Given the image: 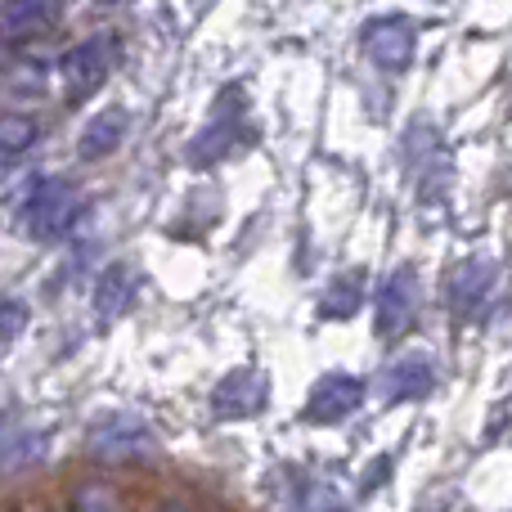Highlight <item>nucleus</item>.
<instances>
[{
	"mask_svg": "<svg viewBox=\"0 0 512 512\" xmlns=\"http://www.w3.org/2000/svg\"><path fill=\"white\" fill-rule=\"evenodd\" d=\"M117 59V41L113 36H90V41L72 45L59 59V81L72 99H90L99 86L108 81V68Z\"/></svg>",
	"mask_w": 512,
	"mask_h": 512,
	"instance_id": "obj_2",
	"label": "nucleus"
},
{
	"mask_svg": "<svg viewBox=\"0 0 512 512\" xmlns=\"http://www.w3.org/2000/svg\"><path fill=\"white\" fill-rule=\"evenodd\" d=\"M27 328V306L18 297H0V346H9Z\"/></svg>",
	"mask_w": 512,
	"mask_h": 512,
	"instance_id": "obj_14",
	"label": "nucleus"
},
{
	"mask_svg": "<svg viewBox=\"0 0 512 512\" xmlns=\"http://www.w3.org/2000/svg\"><path fill=\"white\" fill-rule=\"evenodd\" d=\"M306 512H351L346 499L337 495L333 486H310L306 490Z\"/></svg>",
	"mask_w": 512,
	"mask_h": 512,
	"instance_id": "obj_17",
	"label": "nucleus"
},
{
	"mask_svg": "<svg viewBox=\"0 0 512 512\" xmlns=\"http://www.w3.org/2000/svg\"><path fill=\"white\" fill-rule=\"evenodd\" d=\"M162 512H185V508H162Z\"/></svg>",
	"mask_w": 512,
	"mask_h": 512,
	"instance_id": "obj_20",
	"label": "nucleus"
},
{
	"mask_svg": "<svg viewBox=\"0 0 512 512\" xmlns=\"http://www.w3.org/2000/svg\"><path fill=\"white\" fill-rule=\"evenodd\" d=\"M126 131H131V117H126V108H99V113L86 122V131H81L77 153H81L86 162L108 158V153L122 149Z\"/></svg>",
	"mask_w": 512,
	"mask_h": 512,
	"instance_id": "obj_10",
	"label": "nucleus"
},
{
	"mask_svg": "<svg viewBox=\"0 0 512 512\" xmlns=\"http://www.w3.org/2000/svg\"><path fill=\"white\" fill-rule=\"evenodd\" d=\"M364 50H369V59L378 63V68L400 72L414 59V27H409L405 18H378V23H369V32H364Z\"/></svg>",
	"mask_w": 512,
	"mask_h": 512,
	"instance_id": "obj_6",
	"label": "nucleus"
},
{
	"mask_svg": "<svg viewBox=\"0 0 512 512\" xmlns=\"http://www.w3.org/2000/svg\"><path fill=\"white\" fill-rule=\"evenodd\" d=\"M432 382H436V364H432V355H400V360H391L387 369L378 373V400L382 405H405V400H418V396H427L432 391Z\"/></svg>",
	"mask_w": 512,
	"mask_h": 512,
	"instance_id": "obj_5",
	"label": "nucleus"
},
{
	"mask_svg": "<svg viewBox=\"0 0 512 512\" xmlns=\"http://www.w3.org/2000/svg\"><path fill=\"white\" fill-rule=\"evenodd\" d=\"M265 405V378L252 369H239L212 391V414L216 418H252Z\"/></svg>",
	"mask_w": 512,
	"mask_h": 512,
	"instance_id": "obj_8",
	"label": "nucleus"
},
{
	"mask_svg": "<svg viewBox=\"0 0 512 512\" xmlns=\"http://www.w3.org/2000/svg\"><path fill=\"white\" fill-rule=\"evenodd\" d=\"M72 512H122V504H117V495L108 486H86L72 499Z\"/></svg>",
	"mask_w": 512,
	"mask_h": 512,
	"instance_id": "obj_15",
	"label": "nucleus"
},
{
	"mask_svg": "<svg viewBox=\"0 0 512 512\" xmlns=\"http://www.w3.org/2000/svg\"><path fill=\"white\" fill-rule=\"evenodd\" d=\"M194 5H203V0H194Z\"/></svg>",
	"mask_w": 512,
	"mask_h": 512,
	"instance_id": "obj_21",
	"label": "nucleus"
},
{
	"mask_svg": "<svg viewBox=\"0 0 512 512\" xmlns=\"http://www.w3.org/2000/svg\"><path fill=\"white\" fill-rule=\"evenodd\" d=\"M32 140H36V126L27 122V117H0V144H5L9 153L27 149Z\"/></svg>",
	"mask_w": 512,
	"mask_h": 512,
	"instance_id": "obj_16",
	"label": "nucleus"
},
{
	"mask_svg": "<svg viewBox=\"0 0 512 512\" xmlns=\"http://www.w3.org/2000/svg\"><path fill=\"white\" fill-rule=\"evenodd\" d=\"M364 405V382L355 373H324L306 396V423L333 427Z\"/></svg>",
	"mask_w": 512,
	"mask_h": 512,
	"instance_id": "obj_4",
	"label": "nucleus"
},
{
	"mask_svg": "<svg viewBox=\"0 0 512 512\" xmlns=\"http://www.w3.org/2000/svg\"><path fill=\"white\" fill-rule=\"evenodd\" d=\"M9 162H14V153H9L5 144H0V176H5V171H9Z\"/></svg>",
	"mask_w": 512,
	"mask_h": 512,
	"instance_id": "obj_18",
	"label": "nucleus"
},
{
	"mask_svg": "<svg viewBox=\"0 0 512 512\" xmlns=\"http://www.w3.org/2000/svg\"><path fill=\"white\" fill-rule=\"evenodd\" d=\"M63 14V0H5L0 5V36L5 41H27L45 36Z\"/></svg>",
	"mask_w": 512,
	"mask_h": 512,
	"instance_id": "obj_7",
	"label": "nucleus"
},
{
	"mask_svg": "<svg viewBox=\"0 0 512 512\" xmlns=\"http://www.w3.org/2000/svg\"><path fill=\"white\" fill-rule=\"evenodd\" d=\"M81 216V194L68 180H36L23 198V225L36 243H59Z\"/></svg>",
	"mask_w": 512,
	"mask_h": 512,
	"instance_id": "obj_1",
	"label": "nucleus"
},
{
	"mask_svg": "<svg viewBox=\"0 0 512 512\" xmlns=\"http://www.w3.org/2000/svg\"><path fill=\"white\" fill-rule=\"evenodd\" d=\"M99 5H108V9H117V5H131V0H99Z\"/></svg>",
	"mask_w": 512,
	"mask_h": 512,
	"instance_id": "obj_19",
	"label": "nucleus"
},
{
	"mask_svg": "<svg viewBox=\"0 0 512 512\" xmlns=\"http://www.w3.org/2000/svg\"><path fill=\"white\" fill-rule=\"evenodd\" d=\"M95 450L104 459H135V454H153L158 450V436L140 423V418H113L95 432Z\"/></svg>",
	"mask_w": 512,
	"mask_h": 512,
	"instance_id": "obj_9",
	"label": "nucleus"
},
{
	"mask_svg": "<svg viewBox=\"0 0 512 512\" xmlns=\"http://www.w3.org/2000/svg\"><path fill=\"white\" fill-rule=\"evenodd\" d=\"M490 288H495V265L490 261H463L459 270H454V288H450L454 315H472V310L490 297Z\"/></svg>",
	"mask_w": 512,
	"mask_h": 512,
	"instance_id": "obj_12",
	"label": "nucleus"
},
{
	"mask_svg": "<svg viewBox=\"0 0 512 512\" xmlns=\"http://www.w3.org/2000/svg\"><path fill=\"white\" fill-rule=\"evenodd\" d=\"M131 297H135V274L126 270L122 261L104 265V270L95 274V315L99 319H117L131 306Z\"/></svg>",
	"mask_w": 512,
	"mask_h": 512,
	"instance_id": "obj_11",
	"label": "nucleus"
},
{
	"mask_svg": "<svg viewBox=\"0 0 512 512\" xmlns=\"http://www.w3.org/2000/svg\"><path fill=\"white\" fill-rule=\"evenodd\" d=\"M418 297H423V283H418L414 265H396L378 288V319H373L378 337L391 342V337L409 333V324L418 319Z\"/></svg>",
	"mask_w": 512,
	"mask_h": 512,
	"instance_id": "obj_3",
	"label": "nucleus"
},
{
	"mask_svg": "<svg viewBox=\"0 0 512 512\" xmlns=\"http://www.w3.org/2000/svg\"><path fill=\"white\" fill-rule=\"evenodd\" d=\"M360 301H364V270H346L328 283V292L319 297V310H324V319H346L360 310Z\"/></svg>",
	"mask_w": 512,
	"mask_h": 512,
	"instance_id": "obj_13",
	"label": "nucleus"
}]
</instances>
